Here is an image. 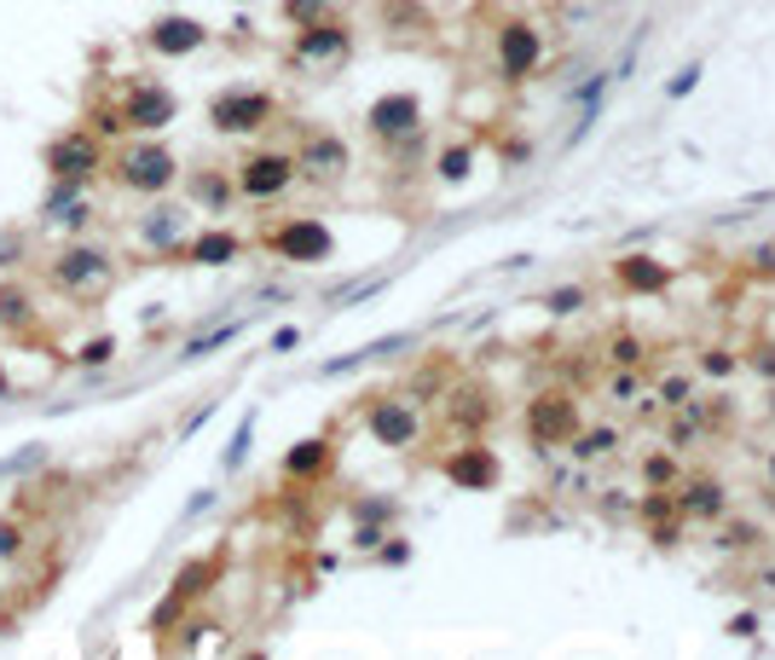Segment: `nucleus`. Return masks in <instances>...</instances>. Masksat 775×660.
Wrapping results in <instances>:
<instances>
[{
  "mask_svg": "<svg viewBox=\"0 0 775 660\" xmlns=\"http://www.w3.org/2000/svg\"><path fill=\"white\" fill-rule=\"evenodd\" d=\"M105 174L122 192H134V197H163V192L179 186V157L157 134H134V140H122L105 157Z\"/></svg>",
  "mask_w": 775,
  "mask_h": 660,
  "instance_id": "1",
  "label": "nucleus"
},
{
  "mask_svg": "<svg viewBox=\"0 0 775 660\" xmlns=\"http://www.w3.org/2000/svg\"><path fill=\"white\" fill-rule=\"evenodd\" d=\"M46 285L70 301H93L116 285V256L93 238H70L53 261H46Z\"/></svg>",
  "mask_w": 775,
  "mask_h": 660,
  "instance_id": "2",
  "label": "nucleus"
},
{
  "mask_svg": "<svg viewBox=\"0 0 775 660\" xmlns=\"http://www.w3.org/2000/svg\"><path fill=\"white\" fill-rule=\"evenodd\" d=\"M278 122V99L267 87H220L209 99V128L226 140H249Z\"/></svg>",
  "mask_w": 775,
  "mask_h": 660,
  "instance_id": "3",
  "label": "nucleus"
},
{
  "mask_svg": "<svg viewBox=\"0 0 775 660\" xmlns=\"http://www.w3.org/2000/svg\"><path fill=\"white\" fill-rule=\"evenodd\" d=\"M353 59V30L342 18H319V23H301L296 41H290V70H307V75H330Z\"/></svg>",
  "mask_w": 775,
  "mask_h": 660,
  "instance_id": "4",
  "label": "nucleus"
},
{
  "mask_svg": "<svg viewBox=\"0 0 775 660\" xmlns=\"http://www.w3.org/2000/svg\"><path fill=\"white\" fill-rule=\"evenodd\" d=\"M105 157H111V151H105V140H99L93 128H64V134L46 140V151H41L46 181H87V186H99Z\"/></svg>",
  "mask_w": 775,
  "mask_h": 660,
  "instance_id": "5",
  "label": "nucleus"
},
{
  "mask_svg": "<svg viewBox=\"0 0 775 660\" xmlns=\"http://www.w3.org/2000/svg\"><path fill=\"white\" fill-rule=\"evenodd\" d=\"M192 203H174L168 192L163 197H151L145 203V215L134 220V244L145 249V256H179V249H186V238H192Z\"/></svg>",
  "mask_w": 775,
  "mask_h": 660,
  "instance_id": "6",
  "label": "nucleus"
},
{
  "mask_svg": "<svg viewBox=\"0 0 775 660\" xmlns=\"http://www.w3.org/2000/svg\"><path fill=\"white\" fill-rule=\"evenodd\" d=\"M267 249L290 267H324V261H335V233L319 215H290L267 233Z\"/></svg>",
  "mask_w": 775,
  "mask_h": 660,
  "instance_id": "7",
  "label": "nucleus"
},
{
  "mask_svg": "<svg viewBox=\"0 0 775 660\" xmlns=\"http://www.w3.org/2000/svg\"><path fill=\"white\" fill-rule=\"evenodd\" d=\"M290 157H296V181L319 186V192L342 186V181H348V168H353L348 140H342V134H330V128H307V134H301V145L290 151Z\"/></svg>",
  "mask_w": 775,
  "mask_h": 660,
  "instance_id": "8",
  "label": "nucleus"
},
{
  "mask_svg": "<svg viewBox=\"0 0 775 660\" xmlns=\"http://www.w3.org/2000/svg\"><path fill=\"white\" fill-rule=\"evenodd\" d=\"M365 435L388 452H411L423 441V405L411 394H371L365 405Z\"/></svg>",
  "mask_w": 775,
  "mask_h": 660,
  "instance_id": "9",
  "label": "nucleus"
},
{
  "mask_svg": "<svg viewBox=\"0 0 775 660\" xmlns=\"http://www.w3.org/2000/svg\"><path fill=\"white\" fill-rule=\"evenodd\" d=\"M220 579V556H197V563H186L174 574V586H168V597L151 608V631H174L179 620H186V608L192 602H203L209 597V586Z\"/></svg>",
  "mask_w": 775,
  "mask_h": 660,
  "instance_id": "10",
  "label": "nucleus"
},
{
  "mask_svg": "<svg viewBox=\"0 0 775 660\" xmlns=\"http://www.w3.org/2000/svg\"><path fill=\"white\" fill-rule=\"evenodd\" d=\"M231 181H238V197H249V203H278L283 192L296 186V157H290V151H272V145L249 151Z\"/></svg>",
  "mask_w": 775,
  "mask_h": 660,
  "instance_id": "11",
  "label": "nucleus"
},
{
  "mask_svg": "<svg viewBox=\"0 0 775 660\" xmlns=\"http://www.w3.org/2000/svg\"><path fill=\"white\" fill-rule=\"evenodd\" d=\"M521 423H527V435H533L538 446H567L585 417H579V400H574V394H567V389H550V394H533V400H527Z\"/></svg>",
  "mask_w": 775,
  "mask_h": 660,
  "instance_id": "12",
  "label": "nucleus"
},
{
  "mask_svg": "<svg viewBox=\"0 0 775 660\" xmlns=\"http://www.w3.org/2000/svg\"><path fill=\"white\" fill-rule=\"evenodd\" d=\"M441 475L452 481V487H463V493H493L504 464H498V452L486 446L480 435H463V446H452L441 458Z\"/></svg>",
  "mask_w": 775,
  "mask_h": 660,
  "instance_id": "13",
  "label": "nucleus"
},
{
  "mask_svg": "<svg viewBox=\"0 0 775 660\" xmlns=\"http://www.w3.org/2000/svg\"><path fill=\"white\" fill-rule=\"evenodd\" d=\"M538 64H545V35H538L527 18L498 23V75L504 82L521 87L527 75H538Z\"/></svg>",
  "mask_w": 775,
  "mask_h": 660,
  "instance_id": "14",
  "label": "nucleus"
},
{
  "mask_svg": "<svg viewBox=\"0 0 775 660\" xmlns=\"http://www.w3.org/2000/svg\"><path fill=\"white\" fill-rule=\"evenodd\" d=\"M174 116H179V93L163 82H134L122 93L127 134H163V128H174Z\"/></svg>",
  "mask_w": 775,
  "mask_h": 660,
  "instance_id": "15",
  "label": "nucleus"
},
{
  "mask_svg": "<svg viewBox=\"0 0 775 660\" xmlns=\"http://www.w3.org/2000/svg\"><path fill=\"white\" fill-rule=\"evenodd\" d=\"M365 128H371V140H382V145H400V140H411V134H423V99H417V93H382V99H371Z\"/></svg>",
  "mask_w": 775,
  "mask_h": 660,
  "instance_id": "16",
  "label": "nucleus"
},
{
  "mask_svg": "<svg viewBox=\"0 0 775 660\" xmlns=\"http://www.w3.org/2000/svg\"><path fill=\"white\" fill-rule=\"evenodd\" d=\"M671 498H678V516L683 522H723L730 516V487H723L717 475H683L678 487H671Z\"/></svg>",
  "mask_w": 775,
  "mask_h": 660,
  "instance_id": "17",
  "label": "nucleus"
},
{
  "mask_svg": "<svg viewBox=\"0 0 775 660\" xmlns=\"http://www.w3.org/2000/svg\"><path fill=\"white\" fill-rule=\"evenodd\" d=\"M145 47L157 59H192V53H203L209 47V30H203L197 18H186V12H168V18H157L145 30Z\"/></svg>",
  "mask_w": 775,
  "mask_h": 660,
  "instance_id": "18",
  "label": "nucleus"
},
{
  "mask_svg": "<svg viewBox=\"0 0 775 660\" xmlns=\"http://www.w3.org/2000/svg\"><path fill=\"white\" fill-rule=\"evenodd\" d=\"M446 417H452L457 435H486L493 417H498V400L486 383H457V389H446Z\"/></svg>",
  "mask_w": 775,
  "mask_h": 660,
  "instance_id": "19",
  "label": "nucleus"
},
{
  "mask_svg": "<svg viewBox=\"0 0 775 660\" xmlns=\"http://www.w3.org/2000/svg\"><path fill=\"white\" fill-rule=\"evenodd\" d=\"M192 267H231L244 256V238L231 233V226H192V238H186V249H179Z\"/></svg>",
  "mask_w": 775,
  "mask_h": 660,
  "instance_id": "20",
  "label": "nucleus"
},
{
  "mask_svg": "<svg viewBox=\"0 0 775 660\" xmlns=\"http://www.w3.org/2000/svg\"><path fill=\"white\" fill-rule=\"evenodd\" d=\"M613 285H619V296H665L671 290V267L660 256H619L613 261Z\"/></svg>",
  "mask_w": 775,
  "mask_h": 660,
  "instance_id": "21",
  "label": "nucleus"
},
{
  "mask_svg": "<svg viewBox=\"0 0 775 660\" xmlns=\"http://www.w3.org/2000/svg\"><path fill=\"white\" fill-rule=\"evenodd\" d=\"M231 197H238V181L226 168H192L186 174V203L203 215H231Z\"/></svg>",
  "mask_w": 775,
  "mask_h": 660,
  "instance_id": "22",
  "label": "nucleus"
},
{
  "mask_svg": "<svg viewBox=\"0 0 775 660\" xmlns=\"http://www.w3.org/2000/svg\"><path fill=\"white\" fill-rule=\"evenodd\" d=\"M335 464V441L330 435H307V441H296L290 452H283V481H296V487H307V481H319L324 470Z\"/></svg>",
  "mask_w": 775,
  "mask_h": 660,
  "instance_id": "23",
  "label": "nucleus"
},
{
  "mask_svg": "<svg viewBox=\"0 0 775 660\" xmlns=\"http://www.w3.org/2000/svg\"><path fill=\"white\" fill-rule=\"evenodd\" d=\"M249 330V313H238V319H215V324H203V330H192L186 342H179V360L186 365H197V360H209V353H220V348H231Z\"/></svg>",
  "mask_w": 775,
  "mask_h": 660,
  "instance_id": "24",
  "label": "nucleus"
},
{
  "mask_svg": "<svg viewBox=\"0 0 775 660\" xmlns=\"http://www.w3.org/2000/svg\"><path fill=\"white\" fill-rule=\"evenodd\" d=\"M35 319H41L35 290L18 285V278H7V285H0V330H7V337H30Z\"/></svg>",
  "mask_w": 775,
  "mask_h": 660,
  "instance_id": "25",
  "label": "nucleus"
},
{
  "mask_svg": "<svg viewBox=\"0 0 775 660\" xmlns=\"http://www.w3.org/2000/svg\"><path fill=\"white\" fill-rule=\"evenodd\" d=\"M411 342H417L411 330H400V337H382V342H365V348L342 353V360H324V365H319V377H348V371L371 365V360H388V353H400V348H411Z\"/></svg>",
  "mask_w": 775,
  "mask_h": 660,
  "instance_id": "26",
  "label": "nucleus"
},
{
  "mask_svg": "<svg viewBox=\"0 0 775 660\" xmlns=\"http://www.w3.org/2000/svg\"><path fill=\"white\" fill-rule=\"evenodd\" d=\"M567 452H574V464H597V458H608V452H619V429H613V423H602V429H574Z\"/></svg>",
  "mask_w": 775,
  "mask_h": 660,
  "instance_id": "27",
  "label": "nucleus"
},
{
  "mask_svg": "<svg viewBox=\"0 0 775 660\" xmlns=\"http://www.w3.org/2000/svg\"><path fill=\"white\" fill-rule=\"evenodd\" d=\"M41 226H53V233L82 238L87 226H93V192H87V197H75V203H64V209H53V215H41Z\"/></svg>",
  "mask_w": 775,
  "mask_h": 660,
  "instance_id": "28",
  "label": "nucleus"
},
{
  "mask_svg": "<svg viewBox=\"0 0 775 660\" xmlns=\"http://www.w3.org/2000/svg\"><path fill=\"white\" fill-rule=\"evenodd\" d=\"M469 168H475V145H469V140H463V145H446L441 157H434V174H441L446 186H463V181H469Z\"/></svg>",
  "mask_w": 775,
  "mask_h": 660,
  "instance_id": "29",
  "label": "nucleus"
},
{
  "mask_svg": "<svg viewBox=\"0 0 775 660\" xmlns=\"http://www.w3.org/2000/svg\"><path fill=\"white\" fill-rule=\"evenodd\" d=\"M723 556H741V550H758L764 545V527L753 522H730V527H717V539H712Z\"/></svg>",
  "mask_w": 775,
  "mask_h": 660,
  "instance_id": "30",
  "label": "nucleus"
},
{
  "mask_svg": "<svg viewBox=\"0 0 775 660\" xmlns=\"http://www.w3.org/2000/svg\"><path fill=\"white\" fill-rule=\"evenodd\" d=\"M249 446H255V405L244 412V423H238V435H231V446L220 452V470H226V475H238V470L249 464Z\"/></svg>",
  "mask_w": 775,
  "mask_h": 660,
  "instance_id": "31",
  "label": "nucleus"
},
{
  "mask_svg": "<svg viewBox=\"0 0 775 660\" xmlns=\"http://www.w3.org/2000/svg\"><path fill=\"white\" fill-rule=\"evenodd\" d=\"M678 481H683V464L671 452H649L642 458V487H678Z\"/></svg>",
  "mask_w": 775,
  "mask_h": 660,
  "instance_id": "32",
  "label": "nucleus"
},
{
  "mask_svg": "<svg viewBox=\"0 0 775 660\" xmlns=\"http://www.w3.org/2000/svg\"><path fill=\"white\" fill-rule=\"evenodd\" d=\"M75 365L82 371H111L116 365V337H87L82 348H75Z\"/></svg>",
  "mask_w": 775,
  "mask_h": 660,
  "instance_id": "33",
  "label": "nucleus"
},
{
  "mask_svg": "<svg viewBox=\"0 0 775 660\" xmlns=\"http://www.w3.org/2000/svg\"><path fill=\"white\" fill-rule=\"evenodd\" d=\"M278 12H283V23H290V30H301V23L330 18V12H335V0H278Z\"/></svg>",
  "mask_w": 775,
  "mask_h": 660,
  "instance_id": "34",
  "label": "nucleus"
},
{
  "mask_svg": "<svg viewBox=\"0 0 775 660\" xmlns=\"http://www.w3.org/2000/svg\"><path fill=\"white\" fill-rule=\"evenodd\" d=\"M87 192H93L87 181H46V192H41V215H53V209H64V203L87 197Z\"/></svg>",
  "mask_w": 775,
  "mask_h": 660,
  "instance_id": "35",
  "label": "nucleus"
},
{
  "mask_svg": "<svg viewBox=\"0 0 775 660\" xmlns=\"http://www.w3.org/2000/svg\"><path fill=\"white\" fill-rule=\"evenodd\" d=\"M545 308H550L556 319L585 313V308H590V290H585V285H561V290H550V296H545Z\"/></svg>",
  "mask_w": 775,
  "mask_h": 660,
  "instance_id": "36",
  "label": "nucleus"
},
{
  "mask_svg": "<svg viewBox=\"0 0 775 660\" xmlns=\"http://www.w3.org/2000/svg\"><path fill=\"white\" fill-rule=\"evenodd\" d=\"M35 464H46V446L30 441V446H18L12 458H0V481H12V475H30Z\"/></svg>",
  "mask_w": 775,
  "mask_h": 660,
  "instance_id": "37",
  "label": "nucleus"
},
{
  "mask_svg": "<svg viewBox=\"0 0 775 660\" xmlns=\"http://www.w3.org/2000/svg\"><path fill=\"white\" fill-rule=\"evenodd\" d=\"M637 516H642V522H665V516H678V498H671V487H649V493H642Z\"/></svg>",
  "mask_w": 775,
  "mask_h": 660,
  "instance_id": "38",
  "label": "nucleus"
},
{
  "mask_svg": "<svg viewBox=\"0 0 775 660\" xmlns=\"http://www.w3.org/2000/svg\"><path fill=\"white\" fill-rule=\"evenodd\" d=\"M23 545H30V533H23L18 516H0V563H18Z\"/></svg>",
  "mask_w": 775,
  "mask_h": 660,
  "instance_id": "39",
  "label": "nucleus"
},
{
  "mask_svg": "<svg viewBox=\"0 0 775 660\" xmlns=\"http://www.w3.org/2000/svg\"><path fill=\"white\" fill-rule=\"evenodd\" d=\"M694 365H701V377H717V383L741 371V360H735L730 348H701V360H694Z\"/></svg>",
  "mask_w": 775,
  "mask_h": 660,
  "instance_id": "40",
  "label": "nucleus"
},
{
  "mask_svg": "<svg viewBox=\"0 0 775 660\" xmlns=\"http://www.w3.org/2000/svg\"><path fill=\"white\" fill-rule=\"evenodd\" d=\"M353 516L371 522V527H388V522L400 516V504H394V498H353Z\"/></svg>",
  "mask_w": 775,
  "mask_h": 660,
  "instance_id": "41",
  "label": "nucleus"
},
{
  "mask_svg": "<svg viewBox=\"0 0 775 660\" xmlns=\"http://www.w3.org/2000/svg\"><path fill=\"white\" fill-rule=\"evenodd\" d=\"M689 400H694V377L671 371L665 383H660V405H665V412H678V405H689Z\"/></svg>",
  "mask_w": 775,
  "mask_h": 660,
  "instance_id": "42",
  "label": "nucleus"
},
{
  "mask_svg": "<svg viewBox=\"0 0 775 660\" xmlns=\"http://www.w3.org/2000/svg\"><path fill=\"white\" fill-rule=\"evenodd\" d=\"M753 377H764V383H775V342H753L746 348V360H741Z\"/></svg>",
  "mask_w": 775,
  "mask_h": 660,
  "instance_id": "43",
  "label": "nucleus"
},
{
  "mask_svg": "<svg viewBox=\"0 0 775 660\" xmlns=\"http://www.w3.org/2000/svg\"><path fill=\"white\" fill-rule=\"evenodd\" d=\"M701 75H706V64H701V59H694V64H683V70L665 82V99H689L694 87H701Z\"/></svg>",
  "mask_w": 775,
  "mask_h": 660,
  "instance_id": "44",
  "label": "nucleus"
},
{
  "mask_svg": "<svg viewBox=\"0 0 775 660\" xmlns=\"http://www.w3.org/2000/svg\"><path fill=\"white\" fill-rule=\"evenodd\" d=\"M608 360L613 365H642V342L631 337V330H619V337H608Z\"/></svg>",
  "mask_w": 775,
  "mask_h": 660,
  "instance_id": "45",
  "label": "nucleus"
},
{
  "mask_svg": "<svg viewBox=\"0 0 775 660\" xmlns=\"http://www.w3.org/2000/svg\"><path fill=\"white\" fill-rule=\"evenodd\" d=\"M87 122H93V134H99V140H122V134H127V122H122V105H105V111H93Z\"/></svg>",
  "mask_w": 775,
  "mask_h": 660,
  "instance_id": "46",
  "label": "nucleus"
},
{
  "mask_svg": "<svg viewBox=\"0 0 775 660\" xmlns=\"http://www.w3.org/2000/svg\"><path fill=\"white\" fill-rule=\"evenodd\" d=\"M678 533H683V516H665V522H649V539L665 550V545H678Z\"/></svg>",
  "mask_w": 775,
  "mask_h": 660,
  "instance_id": "47",
  "label": "nucleus"
},
{
  "mask_svg": "<svg viewBox=\"0 0 775 660\" xmlns=\"http://www.w3.org/2000/svg\"><path fill=\"white\" fill-rule=\"evenodd\" d=\"M637 394V365H626V371H619L613 365V383H608V400H631Z\"/></svg>",
  "mask_w": 775,
  "mask_h": 660,
  "instance_id": "48",
  "label": "nucleus"
},
{
  "mask_svg": "<svg viewBox=\"0 0 775 660\" xmlns=\"http://www.w3.org/2000/svg\"><path fill=\"white\" fill-rule=\"evenodd\" d=\"M376 556H382L388 568H405V563H411V545H405V539H394V545H376Z\"/></svg>",
  "mask_w": 775,
  "mask_h": 660,
  "instance_id": "49",
  "label": "nucleus"
},
{
  "mask_svg": "<svg viewBox=\"0 0 775 660\" xmlns=\"http://www.w3.org/2000/svg\"><path fill=\"white\" fill-rule=\"evenodd\" d=\"M382 539H388V533H382V527H371V522H359V533H353V545H359V550H376Z\"/></svg>",
  "mask_w": 775,
  "mask_h": 660,
  "instance_id": "50",
  "label": "nucleus"
},
{
  "mask_svg": "<svg viewBox=\"0 0 775 660\" xmlns=\"http://www.w3.org/2000/svg\"><path fill=\"white\" fill-rule=\"evenodd\" d=\"M290 348H301V330H296V324L272 330V353H290Z\"/></svg>",
  "mask_w": 775,
  "mask_h": 660,
  "instance_id": "51",
  "label": "nucleus"
},
{
  "mask_svg": "<svg viewBox=\"0 0 775 660\" xmlns=\"http://www.w3.org/2000/svg\"><path fill=\"white\" fill-rule=\"evenodd\" d=\"M18 256H23V238L7 233V238H0V267H18Z\"/></svg>",
  "mask_w": 775,
  "mask_h": 660,
  "instance_id": "52",
  "label": "nucleus"
},
{
  "mask_svg": "<svg viewBox=\"0 0 775 660\" xmlns=\"http://www.w3.org/2000/svg\"><path fill=\"white\" fill-rule=\"evenodd\" d=\"M209 417H215V400H209V405H197V412H192L186 423H179V435H197V429L209 423Z\"/></svg>",
  "mask_w": 775,
  "mask_h": 660,
  "instance_id": "53",
  "label": "nucleus"
},
{
  "mask_svg": "<svg viewBox=\"0 0 775 660\" xmlns=\"http://www.w3.org/2000/svg\"><path fill=\"white\" fill-rule=\"evenodd\" d=\"M203 511H215V487H203V493H197V498L186 504V522H197Z\"/></svg>",
  "mask_w": 775,
  "mask_h": 660,
  "instance_id": "54",
  "label": "nucleus"
},
{
  "mask_svg": "<svg viewBox=\"0 0 775 660\" xmlns=\"http://www.w3.org/2000/svg\"><path fill=\"white\" fill-rule=\"evenodd\" d=\"M730 638H758V615H735L730 620Z\"/></svg>",
  "mask_w": 775,
  "mask_h": 660,
  "instance_id": "55",
  "label": "nucleus"
},
{
  "mask_svg": "<svg viewBox=\"0 0 775 660\" xmlns=\"http://www.w3.org/2000/svg\"><path fill=\"white\" fill-rule=\"evenodd\" d=\"M764 481H769V498H775V446H769V458H764Z\"/></svg>",
  "mask_w": 775,
  "mask_h": 660,
  "instance_id": "56",
  "label": "nucleus"
},
{
  "mask_svg": "<svg viewBox=\"0 0 775 660\" xmlns=\"http://www.w3.org/2000/svg\"><path fill=\"white\" fill-rule=\"evenodd\" d=\"M0 400H12V377H7V365H0Z\"/></svg>",
  "mask_w": 775,
  "mask_h": 660,
  "instance_id": "57",
  "label": "nucleus"
},
{
  "mask_svg": "<svg viewBox=\"0 0 775 660\" xmlns=\"http://www.w3.org/2000/svg\"><path fill=\"white\" fill-rule=\"evenodd\" d=\"M769 412H775V394H769Z\"/></svg>",
  "mask_w": 775,
  "mask_h": 660,
  "instance_id": "58",
  "label": "nucleus"
}]
</instances>
